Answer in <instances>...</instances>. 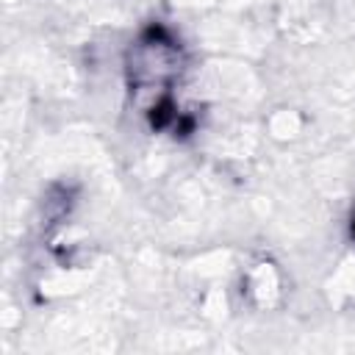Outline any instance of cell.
<instances>
[{
  "label": "cell",
  "mask_w": 355,
  "mask_h": 355,
  "mask_svg": "<svg viewBox=\"0 0 355 355\" xmlns=\"http://www.w3.org/2000/svg\"><path fill=\"white\" fill-rule=\"evenodd\" d=\"M180 67H183V58H180L178 44L169 36L153 31L141 36L130 50V61H128L130 86L141 94L155 97L153 108H158L166 86L180 75Z\"/></svg>",
  "instance_id": "obj_1"
}]
</instances>
